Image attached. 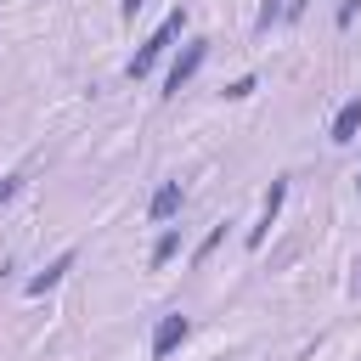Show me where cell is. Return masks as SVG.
<instances>
[{
    "label": "cell",
    "instance_id": "12",
    "mask_svg": "<svg viewBox=\"0 0 361 361\" xmlns=\"http://www.w3.org/2000/svg\"><path fill=\"white\" fill-rule=\"evenodd\" d=\"M17 192H23V175H0V209H6Z\"/></svg>",
    "mask_w": 361,
    "mask_h": 361
},
{
    "label": "cell",
    "instance_id": "14",
    "mask_svg": "<svg viewBox=\"0 0 361 361\" xmlns=\"http://www.w3.org/2000/svg\"><path fill=\"white\" fill-rule=\"evenodd\" d=\"M141 6H147V0H124V6H118V11H124V17H135V11H141Z\"/></svg>",
    "mask_w": 361,
    "mask_h": 361
},
{
    "label": "cell",
    "instance_id": "5",
    "mask_svg": "<svg viewBox=\"0 0 361 361\" xmlns=\"http://www.w3.org/2000/svg\"><path fill=\"white\" fill-rule=\"evenodd\" d=\"M355 135H361V96L338 102V113H333V124H327V141H333V147H350Z\"/></svg>",
    "mask_w": 361,
    "mask_h": 361
},
{
    "label": "cell",
    "instance_id": "7",
    "mask_svg": "<svg viewBox=\"0 0 361 361\" xmlns=\"http://www.w3.org/2000/svg\"><path fill=\"white\" fill-rule=\"evenodd\" d=\"M73 265H79V254H73V248H62V254H56V259H51L39 276H28V293H34V299H39V293H51V288H56V282H62Z\"/></svg>",
    "mask_w": 361,
    "mask_h": 361
},
{
    "label": "cell",
    "instance_id": "2",
    "mask_svg": "<svg viewBox=\"0 0 361 361\" xmlns=\"http://www.w3.org/2000/svg\"><path fill=\"white\" fill-rule=\"evenodd\" d=\"M209 62V39H186V51L169 62V73H164V96H175L180 85H192V73Z\"/></svg>",
    "mask_w": 361,
    "mask_h": 361
},
{
    "label": "cell",
    "instance_id": "15",
    "mask_svg": "<svg viewBox=\"0 0 361 361\" xmlns=\"http://www.w3.org/2000/svg\"><path fill=\"white\" fill-rule=\"evenodd\" d=\"M355 192H361V175H355Z\"/></svg>",
    "mask_w": 361,
    "mask_h": 361
},
{
    "label": "cell",
    "instance_id": "3",
    "mask_svg": "<svg viewBox=\"0 0 361 361\" xmlns=\"http://www.w3.org/2000/svg\"><path fill=\"white\" fill-rule=\"evenodd\" d=\"M186 333H192V322H186L180 310H164L158 327H152V361H169V355L186 344Z\"/></svg>",
    "mask_w": 361,
    "mask_h": 361
},
{
    "label": "cell",
    "instance_id": "9",
    "mask_svg": "<svg viewBox=\"0 0 361 361\" xmlns=\"http://www.w3.org/2000/svg\"><path fill=\"white\" fill-rule=\"evenodd\" d=\"M282 17H288V0H265L254 17V34H271V23H282Z\"/></svg>",
    "mask_w": 361,
    "mask_h": 361
},
{
    "label": "cell",
    "instance_id": "8",
    "mask_svg": "<svg viewBox=\"0 0 361 361\" xmlns=\"http://www.w3.org/2000/svg\"><path fill=\"white\" fill-rule=\"evenodd\" d=\"M175 254H180V231H175V226H164V237L152 243V259H147V265H152V271H164Z\"/></svg>",
    "mask_w": 361,
    "mask_h": 361
},
{
    "label": "cell",
    "instance_id": "11",
    "mask_svg": "<svg viewBox=\"0 0 361 361\" xmlns=\"http://www.w3.org/2000/svg\"><path fill=\"white\" fill-rule=\"evenodd\" d=\"M220 243H226V226H214V231H209V237H203V243L192 248V265H203V259H209V254H214Z\"/></svg>",
    "mask_w": 361,
    "mask_h": 361
},
{
    "label": "cell",
    "instance_id": "10",
    "mask_svg": "<svg viewBox=\"0 0 361 361\" xmlns=\"http://www.w3.org/2000/svg\"><path fill=\"white\" fill-rule=\"evenodd\" d=\"M254 90H259V79H254V73H243V79H231V85H226L220 96H226V102H248Z\"/></svg>",
    "mask_w": 361,
    "mask_h": 361
},
{
    "label": "cell",
    "instance_id": "4",
    "mask_svg": "<svg viewBox=\"0 0 361 361\" xmlns=\"http://www.w3.org/2000/svg\"><path fill=\"white\" fill-rule=\"evenodd\" d=\"M180 209H186V186H180V180H164V186L147 197V220H152V226H169Z\"/></svg>",
    "mask_w": 361,
    "mask_h": 361
},
{
    "label": "cell",
    "instance_id": "13",
    "mask_svg": "<svg viewBox=\"0 0 361 361\" xmlns=\"http://www.w3.org/2000/svg\"><path fill=\"white\" fill-rule=\"evenodd\" d=\"M355 11H361V0H338V17H333V23H338V28H350V23H355Z\"/></svg>",
    "mask_w": 361,
    "mask_h": 361
},
{
    "label": "cell",
    "instance_id": "1",
    "mask_svg": "<svg viewBox=\"0 0 361 361\" xmlns=\"http://www.w3.org/2000/svg\"><path fill=\"white\" fill-rule=\"evenodd\" d=\"M180 34H186V6H175V11H169V17H164V23H158L147 39H141V51L124 62V73H130V79H147V73H152V62H158V56H164V51H169Z\"/></svg>",
    "mask_w": 361,
    "mask_h": 361
},
{
    "label": "cell",
    "instance_id": "6",
    "mask_svg": "<svg viewBox=\"0 0 361 361\" xmlns=\"http://www.w3.org/2000/svg\"><path fill=\"white\" fill-rule=\"evenodd\" d=\"M282 203H288V180H271V192H265V203H259V226L248 231V248H259V243H265V226L282 214Z\"/></svg>",
    "mask_w": 361,
    "mask_h": 361
}]
</instances>
